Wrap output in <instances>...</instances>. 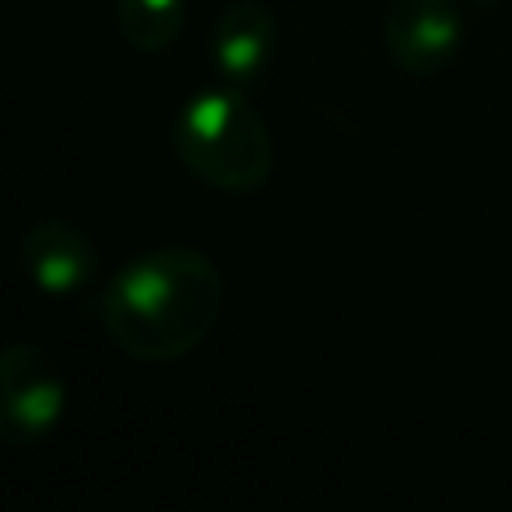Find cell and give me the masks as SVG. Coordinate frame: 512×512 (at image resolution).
Wrapping results in <instances>:
<instances>
[{"mask_svg":"<svg viewBox=\"0 0 512 512\" xmlns=\"http://www.w3.org/2000/svg\"><path fill=\"white\" fill-rule=\"evenodd\" d=\"M224 312V276L192 244H160L124 260L100 288L96 316L108 340L148 364L196 352Z\"/></svg>","mask_w":512,"mask_h":512,"instance_id":"obj_1","label":"cell"},{"mask_svg":"<svg viewBox=\"0 0 512 512\" xmlns=\"http://www.w3.org/2000/svg\"><path fill=\"white\" fill-rule=\"evenodd\" d=\"M172 148L208 188L256 192L272 176V132L260 108L236 88H204L176 112Z\"/></svg>","mask_w":512,"mask_h":512,"instance_id":"obj_2","label":"cell"},{"mask_svg":"<svg viewBox=\"0 0 512 512\" xmlns=\"http://www.w3.org/2000/svg\"><path fill=\"white\" fill-rule=\"evenodd\" d=\"M68 404V384L56 360L32 344L12 340L0 352V428L16 444H36L48 436Z\"/></svg>","mask_w":512,"mask_h":512,"instance_id":"obj_3","label":"cell"},{"mask_svg":"<svg viewBox=\"0 0 512 512\" xmlns=\"http://www.w3.org/2000/svg\"><path fill=\"white\" fill-rule=\"evenodd\" d=\"M464 20L456 0H388L380 40L388 60L408 76H436L460 52Z\"/></svg>","mask_w":512,"mask_h":512,"instance_id":"obj_4","label":"cell"},{"mask_svg":"<svg viewBox=\"0 0 512 512\" xmlns=\"http://www.w3.org/2000/svg\"><path fill=\"white\" fill-rule=\"evenodd\" d=\"M16 264L44 296H76L96 276V244L68 220H36L16 244Z\"/></svg>","mask_w":512,"mask_h":512,"instance_id":"obj_5","label":"cell"},{"mask_svg":"<svg viewBox=\"0 0 512 512\" xmlns=\"http://www.w3.org/2000/svg\"><path fill=\"white\" fill-rule=\"evenodd\" d=\"M272 44H276V16L260 0H236V4H228L216 16L212 36H208L212 64L232 84L256 80L264 72L268 56H272Z\"/></svg>","mask_w":512,"mask_h":512,"instance_id":"obj_6","label":"cell"},{"mask_svg":"<svg viewBox=\"0 0 512 512\" xmlns=\"http://www.w3.org/2000/svg\"><path fill=\"white\" fill-rule=\"evenodd\" d=\"M184 16V0H116V28L140 52H160L176 44Z\"/></svg>","mask_w":512,"mask_h":512,"instance_id":"obj_7","label":"cell"},{"mask_svg":"<svg viewBox=\"0 0 512 512\" xmlns=\"http://www.w3.org/2000/svg\"><path fill=\"white\" fill-rule=\"evenodd\" d=\"M480 4H492V0H480Z\"/></svg>","mask_w":512,"mask_h":512,"instance_id":"obj_8","label":"cell"}]
</instances>
